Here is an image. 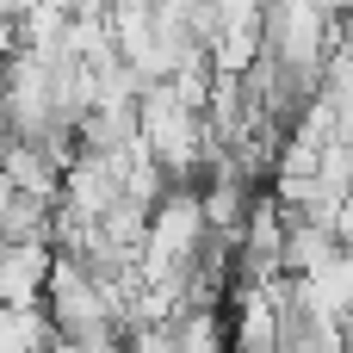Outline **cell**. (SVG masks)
Masks as SVG:
<instances>
[{
	"label": "cell",
	"instance_id": "7a4b0ae2",
	"mask_svg": "<svg viewBox=\"0 0 353 353\" xmlns=\"http://www.w3.org/2000/svg\"><path fill=\"white\" fill-rule=\"evenodd\" d=\"M316 6H323L335 25H353V0H316Z\"/></svg>",
	"mask_w": 353,
	"mask_h": 353
},
{
	"label": "cell",
	"instance_id": "6da1fadb",
	"mask_svg": "<svg viewBox=\"0 0 353 353\" xmlns=\"http://www.w3.org/2000/svg\"><path fill=\"white\" fill-rule=\"evenodd\" d=\"M56 248L50 242H0V310H43Z\"/></svg>",
	"mask_w": 353,
	"mask_h": 353
}]
</instances>
